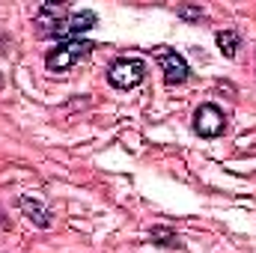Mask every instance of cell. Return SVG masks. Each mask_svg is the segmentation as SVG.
<instances>
[{"instance_id":"1","label":"cell","mask_w":256,"mask_h":253,"mask_svg":"<svg viewBox=\"0 0 256 253\" xmlns=\"http://www.w3.org/2000/svg\"><path fill=\"white\" fill-rule=\"evenodd\" d=\"M108 80L116 90H134L146 80V63L140 57H120L108 66Z\"/></svg>"},{"instance_id":"2","label":"cell","mask_w":256,"mask_h":253,"mask_svg":"<svg viewBox=\"0 0 256 253\" xmlns=\"http://www.w3.org/2000/svg\"><path fill=\"white\" fill-rule=\"evenodd\" d=\"M92 48H96V45H92V42H86V39L60 42L54 51H48L45 66H48V72H66V68H72V66L78 63V60H84V57H86Z\"/></svg>"},{"instance_id":"3","label":"cell","mask_w":256,"mask_h":253,"mask_svg":"<svg viewBox=\"0 0 256 253\" xmlns=\"http://www.w3.org/2000/svg\"><path fill=\"white\" fill-rule=\"evenodd\" d=\"M98 24V15L92 12V9H80V12H68L63 21L54 27V33H51V39H57V42H74V39H80L84 33H90L92 27Z\"/></svg>"},{"instance_id":"4","label":"cell","mask_w":256,"mask_h":253,"mask_svg":"<svg viewBox=\"0 0 256 253\" xmlns=\"http://www.w3.org/2000/svg\"><path fill=\"white\" fill-rule=\"evenodd\" d=\"M155 63H158V68H161L167 86H182V84L191 78V66H188V60H185L179 51H173V48H155Z\"/></svg>"},{"instance_id":"5","label":"cell","mask_w":256,"mask_h":253,"mask_svg":"<svg viewBox=\"0 0 256 253\" xmlns=\"http://www.w3.org/2000/svg\"><path fill=\"white\" fill-rule=\"evenodd\" d=\"M194 131H196L200 137H206V140L220 137V134L226 131V116H224V110H220L218 104H212V102L200 104V108L194 110Z\"/></svg>"},{"instance_id":"6","label":"cell","mask_w":256,"mask_h":253,"mask_svg":"<svg viewBox=\"0 0 256 253\" xmlns=\"http://www.w3.org/2000/svg\"><path fill=\"white\" fill-rule=\"evenodd\" d=\"M68 12H72V9L63 6V3H42V6H39V12H36V18H33L36 33H39V36H45V39H51L54 27L63 21Z\"/></svg>"},{"instance_id":"7","label":"cell","mask_w":256,"mask_h":253,"mask_svg":"<svg viewBox=\"0 0 256 253\" xmlns=\"http://www.w3.org/2000/svg\"><path fill=\"white\" fill-rule=\"evenodd\" d=\"M18 206H21V212L27 214V220L33 224V226H51V214H48V208L39 202V200H33V196H18Z\"/></svg>"},{"instance_id":"8","label":"cell","mask_w":256,"mask_h":253,"mask_svg":"<svg viewBox=\"0 0 256 253\" xmlns=\"http://www.w3.org/2000/svg\"><path fill=\"white\" fill-rule=\"evenodd\" d=\"M149 242L158 244V248H170V250H179V248H182L176 230H170V226H152V230H149Z\"/></svg>"},{"instance_id":"9","label":"cell","mask_w":256,"mask_h":253,"mask_svg":"<svg viewBox=\"0 0 256 253\" xmlns=\"http://www.w3.org/2000/svg\"><path fill=\"white\" fill-rule=\"evenodd\" d=\"M214 39H218V48H220V54H224L226 60H232V57L238 54V48H242V36H238L236 30H220Z\"/></svg>"},{"instance_id":"10","label":"cell","mask_w":256,"mask_h":253,"mask_svg":"<svg viewBox=\"0 0 256 253\" xmlns=\"http://www.w3.org/2000/svg\"><path fill=\"white\" fill-rule=\"evenodd\" d=\"M179 18H185V21H200V18H202V9H200V6H182V9H179Z\"/></svg>"},{"instance_id":"11","label":"cell","mask_w":256,"mask_h":253,"mask_svg":"<svg viewBox=\"0 0 256 253\" xmlns=\"http://www.w3.org/2000/svg\"><path fill=\"white\" fill-rule=\"evenodd\" d=\"M0 90H3V74H0Z\"/></svg>"}]
</instances>
